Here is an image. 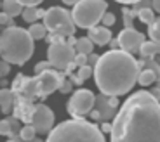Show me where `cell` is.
<instances>
[{
	"label": "cell",
	"instance_id": "6da1fadb",
	"mask_svg": "<svg viewBox=\"0 0 160 142\" xmlns=\"http://www.w3.org/2000/svg\"><path fill=\"white\" fill-rule=\"evenodd\" d=\"M112 142H160V101L139 90L120 106L110 132Z\"/></svg>",
	"mask_w": 160,
	"mask_h": 142
},
{
	"label": "cell",
	"instance_id": "7a4b0ae2",
	"mask_svg": "<svg viewBox=\"0 0 160 142\" xmlns=\"http://www.w3.org/2000/svg\"><path fill=\"white\" fill-rule=\"evenodd\" d=\"M141 66L134 55L122 49H112L99 55L94 66V80L101 94L110 97H118L132 90L138 83Z\"/></svg>",
	"mask_w": 160,
	"mask_h": 142
},
{
	"label": "cell",
	"instance_id": "3957f363",
	"mask_svg": "<svg viewBox=\"0 0 160 142\" xmlns=\"http://www.w3.org/2000/svg\"><path fill=\"white\" fill-rule=\"evenodd\" d=\"M2 59L11 64H24L33 55V38L28 30L7 26L0 35Z\"/></svg>",
	"mask_w": 160,
	"mask_h": 142
},
{
	"label": "cell",
	"instance_id": "277c9868",
	"mask_svg": "<svg viewBox=\"0 0 160 142\" xmlns=\"http://www.w3.org/2000/svg\"><path fill=\"white\" fill-rule=\"evenodd\" d=\"M45 142H106L103 130L84 118H73L59 123L49 132Z\"/></svg>",
	"mask_w": 160,
	"mask_h": 142
},
{
	"label": "cell",
	"instance_id": "5b68a950",
	"mask_svg": "<svg viewBox=\"0 0 160 142\" xmlns=\"http://www.w3.org/2000/svg\"><path fill=\"white\" fill-rule=\"evenodd\" d=\"M106 9H108V4L104 0H78L73 5L72 17L78 28L89 30L103 19Z\"/></svg>",
	"mask_w": 160,
	"mask_h": 142
},
{
	"label": "cell",
	"instance_id": "8992f818",
	"mask_svg": "<svg viewBox=\"0 0 160 142\" xmlns=\"http://www.w3.org/2000/svg\"><path fill=\"white\" fill-rule=\"evenodd\" d=\"M44 24L51 33H58L61 36H72L75 33V21L72 17V12L63 7H51L44 14Z\"/></svg>",
	"mask_w": 160,
	"mask_h": 142
},
{
	"label": "cell",
	"instance_id": "52a82bcc",
	"mask_svg": "<svg viewBox=\"0 0 160 142\" xmlns=\"http://www.w3.org/2000/svg\"><path fill=\"white\" fill-rule=\"evenodd\" d=\"M75 47L64 40L58 44H51L47 49V61L52 64V68L64 69L66 73H70L72 68L75 66Z\"/></svg>",
	"mask_w": 160,
	"mask_h": 142
},
{
	"label": "cell",
	"instance_id": "ba28073f",
	"mask_svg": "<svg viewBox=\"0 0 160 142\" xmlns=\"http://www.w3.org/2000/svg\"><path fill=\"white\" fill-rule=\"evenodd\" d=\"M96 106V95L87 88H80L68 101V113L73 118H84Z\"/></svg>",
	"mask_w": 160,
	"mask_h": 142
},
{
	"label": "cell",
	"instance_id": "9c48e42d",
	"mask_svg": "<svg viewBox=\"0 0 160 142\" xmlns=\"http://www.w3.org/2000/svg\"><path fill=\"white\" fill-rule=\"evenodd\" d=\"M32 125L35 126L37 134H49L54 126V113L45 104H37L33 107Z\"/></svg>",
	"mask_w": 160,
	"mask_h": 142
},
{
	"label": "cell",
	"instance_id": "30bf717a",
	"mask_svg": "<svg viewBox=\"0 0 160 142\" xmlns=\"http://www.w3.org/2000/svg\"><path fill=\"white\" fill-rule=\"evenodd\" d=\"M37 76H38V97L40 99H44L47 95H51L52 92L59 90L61 83L64 80V76L61 73H58L56 69H52V68Z\"/></svg>",
	"mask_w": 160,
	"mask_h": 142
},
{
	"label": "cell",
	"instance_id": "8fae6325",
	"mask_svg": "<svg viewBox=\"0 0 160 142\" xmlns=\"http://www.w3.org/2000/svg\"><path fill=\"white\" fill-rule=\"evenodd\" d=\"M144 42V35L134 28H125L118 35V44L120 49L129 54H139V49Z\"/></svg>",
	"mask_w": 160,
	"mask_h": 142
},
{
	"label": "cell",
	"instance_id": "7c38bea8",
	"mask_svg": "<svg viewBox=\"0 0 160 142\" xmlns=\"http://www.w3.org/2000/svg\"><path fill=\"white\" fill-rule=\"evenodd\" d=\"M117 97H110V95H98L96 97V109H92V118L94 120H112L117 115Z\"/></svg>",
	"mask_w": 160,
	"mask_h": 142
},
{
	"label": "cell",
	"instance_id": "4fadbf2b",
	"mask_svg": "<svg viewBox=\"0 0 160 142\" xmlns=\"http://www.w3.org/2000/svg\"><path fill=\"white\" fill-rule=\"evenodd\" d=\"M89 38L94 42V45H108L112 42V31L108 26H92L89 28Z\"/></svg>",
	"mask_w": 160,
	"mask_h": 142
},
{
	"label": "cell",
	"instance_id": "5bb4252c",
	"mask_svg": "<svg viewBox=\"0 0 160 142\" xmlns=\"http://www.w3.org/2000/svg\"><path fill=\"white\" fill-rule=\"evenodd\" d=\"M16 94H19L23 99L33 102V101L38 97V76H33V78H28V76H26L21 90L16 92Z\"/></svg>",
	"mask_w": 160,
	"mask_h": 142
},
{
	"label": "cell",
	"instance_id": "9a60e30c",
	"mask_svg": "<svg viewBox=\"0 0 160 142\" xmlns=\"http://www.w3.org/2000/svg\"><path fill=\"white\" fill-rule=\"evenodd\" d=\"M14 102H16V94L11 88H0V111L2 113H11L14 109Z\"/></svg>",
	"mask_w": 160,
	"mask_h": 142
},
{
	"label": "cell",
	"instance_id": "2e32d148",
	"mask_svg": "<svg viewBox=\"0 0 160 142\" xmlns=\"http://www.w3.org/2000/svg\"><path fill=\"white\" fill-rule=\"evenodd\" d=\"M139 54L143 59H152L153 55L160 54V44L158 42H153V40H150V42L144 40L141 49H139Z\"/></svg>",
	"mask_w": 160,
	"mask_h": 142
},
{
	"label": "cell",
	"instance_id": "e0dca14e",
	"mask_svg": "<svg viewBox=\"0 0 160 142\" xmlns=\"http://www.w3.org/2000/svg\"><path fill=\"white\" fill-rule=\"evenodd\" d=\"M23 9H24V5L21 4L19 0H4L2 2V11L7 12L11 17H16L19 14H23Z\"/></svg>",
	"mask_w": 160,
	"mask_h": 142
},
{
	"label": "cell",
	"instance_id": "ac0fdd59",
	"mask_svg": "<svg viewBox=\"0 0 160 142\" xmlns=\"http://www.w3.org/2000/svg\"><path fill=\"white\" fill-rule=\"evenodd\" d=\"M44 14H45V11L37 9L35 5H28V7L23 9V14H21V16H23L24 23L33 24V23H37V19H38V17H44Z\"/></svg>",
	"mask_w": 160,
	"mask_h": 142
},
{
	"label": "cell",
	"instance_id": "d6986e66",
	"mask_svg": "<svg viewBox=\"0 0 160 142\" xmlns=\"http://www.w3.org/2000/svg\"><path fill=\"white\" fill-rule=\"evenodd\" d=\"M75 50L78 54H92V49H94V42H92L89 36H82V38H77V44L73 45Z\"/></svg>",
	"mask_w": 160,
	"mask_h": 142
},
{
	"label": "cell",
	"instance_id": "ffe728a7",
	"mask_svg": "<svg viewBox=\"0 0 160 142\" xmlns=\"http://www.w3.org/2000/svg\"><path fill=\"white\" fill-rule=\"evenodd\" d=\"M28 31H30V35H32V38L33 40H42V38H45V35H47V28H45V24L42 23H33L32 26L28 28Z\"/></svg>",
	"mask_w": 160,
	"mask_h": 142
},
{
	"label": "cell",
	"instance_id": "44dd1931",
	"mask_svg": "<svg viewBox=\"0 0 160 142\" xmlns=\"http://www.w3.org/2000/svg\"><path fill=\"white\" fill-rule=\"evenodd\" d=\"M138 17H139L141 23H144L146 26H150V24H152L153 21L157 19L153 7H146V9H141V11H138Z\"/></svg>",
	"mask_w": 160,
	"mask_h": 142
},
{
	"label": "cell",
	"instance_id": "7402d4cb",
	"mask_svg": "<svg viewBox=\"0 0 160 142\" xmlns=\"http://www.w3.org/2000/svg\"><path fill=\"white\" fill-rule=\"evenodd\" d=\"M153 82H157V75L152 69H143L139 73V76H138V83H141L143 87H148Z\"/></svg>",
	"mask_w": 160,
	"mask_h": 142
},
{
	"label": "cell",
	"instance_id": "603a6c76",
	"mask_svg": "<svg viewBox=\"0 0 160 142\" xmlns=\"http://www.w3.org/2000/svg\"><path fill=\"white\" fill-rule=\"evenodd\" d=\"M148 36H150V40L160 44V17H157V19L148 26Z\"/></svg>",
	"mask_w": 160,
	"mask_h": 142
},
{
	"label": "cell",
	"instance_id": "cb8c5ba5",
	"mask_svg": "<svg viewBox=\"0 0 160 142\" xmlns=\"http://www.w3.org/2000/svg\"><path fill=\"white\" fill-rule=\"evenodd\" d=\"M37 135V130H35V126L30 123V125L26 126H21V130H19V137L21 140H33Z\"/></svg>",
	"mask_w": 160,
	"mask_h": 142
},
{
	"label": "cell",
	"instance_id": "d4e9b609",
	"mask_svg": "<svg viewBox=\"0 0 160 142\" xmlns=\"http://www.w3.org/2000/svg\"><path fill=\"white\" fill-rule=\"evenodd\" d=\"M92 75H94V68L89 66V64H85V66H80L78 71H77V76H78L82 82H84V80H87V78H91Z\"/></svg>",
	"mask_w": 160,
	"mask_h": 142
},
{
	"label": "cell",
	"instance_id": "484cf974",
	"mask_svg": "<svg viewBox=\"0 0 160 142\" xmlns=\"http://www.w3.org/2000/svg\"><path fill=\"white\" fill-rule=\"evenodd\" d=\"M12 134V123H11V116L5 120H0V135H9Z\"/></svg>",
	"mask_w": 160,
	"mask_h": 142
},
{
	"label": "cell",
	"instance_id": "4316f807",
	"mask_svg": "<svg viewBox=\"0 0 160 142\" xmlns=\"http://www.w3.org/2000/svg\"><path fill=\"white\" fill-rule=\"evenodd\" d=\"M144 68H146V69H152L153 73L157 75V78H160V64L155 63L153 57L152 59H144Z\"/></svg>",
	"mask_w": 160,
	"mask_h": 142
},
{
	"label": "cell",
	"instance_id": "83f0119b",
	"mask_svg": "<svg viewBox=\"0 0 160 142\" xmlns=\"http://www.w3.org/2000/svg\"><path fill=\"white\" fill-rule=\"evenodd\" d=\"M124 23H125V28H132V19L134 16H138L134 11H129V9H124Z\"/></svg>",
	"mask_w": 160,
	"mask_h": 142
},
{
	"label": "cell",
	"instance_id": "f1b7e54d",
	"mask_svg": "<svg viewBox=\"0 0 160 142\" xmlns=\"http://www.w3.org/2000/svg\"><path fill=\"white\" fill-rule=\"evenodd\" d=\"M115 21H117L115 14H112V12H104V16H103V19H101V23H103V26H113V24H115Z\"/></svg>",
	"mask_w": 160,
	"mask_h": 142
},
{
	"label": "cell",
	"instance_id": "f546056e",
	"mask_svg": "<svg viewBox=\"0 0 160 142\" xmlns=\"http://www.w3.org/2000/svg\"><path fill=\"white\" fill-rule=\"evenodd\" d=\"M0 26H16L7 12H0Z\"/></svg>",
	"mask_w": 160,
	"mask_h": 142
},
{
	"label": "cell",
	"instance_id": "4dcf8cb0",
	"mask_svg": "<svg viewBox=\"0 0 160 142\" xmlns=\"http://www.w3.org/2000/svg\"><path fill=\"white\" fill-rule=\"evenodd\" d=\"M24 80H26V76L19 73V75L14 78V83H12V90H14V92H19L21 87H23V83H24Z\"/></svg>",
	"mask_w": 160,
	"mask_h": 142
},
{
	"label": "cell",
	"instance_id": "1f68e13d",
	"mask_svg": "<svg viewBox=\"0 0 160 142\" xmlns=\"http://www.w3.org/2000/svg\"><path fill=\"white\" fill-rule=\"evenodd\" d=\"M51 68H52V64L49 61H42V63H38L35 66V75H40V73H44V71L51 69Z\"/></svg>",
	"mask_w": 160,
	"mask_h": 142
},
{
	"label": "cell",
	"instance_id": "d6a6232c",
	"mask_svg": "<svg viewBox=\"0 0 160 142\" xmlns=\"http://www.w3.org/2000/svg\"><path fill=\"white\" fill-rule=\"evenodd\" d=\"M72 87H73V82L64 78L63 83H61V87H59V92L61 94H70V92H72Z\"/></svg>",
	"mask_w": 160,
	"mask_h": 142
},
{
	"label": "cell",
	"instance_id": "836d02e7",
	"mask_svg": "<svg viewBox=\"0 0 160 142\" xmlns=\"http://www.w3.org/2000/svg\"><path fill=\"white\" fill-rule=\"evenodd\" d=\"M87 57L89 55L87 54H78V52H77V55H75V66H85V64H87Z\"/></svg>",
	"mask_w": 160,
	"mask_h": 142
},
{
	"label": "cell",
	"instance_id": "e575fe53",
	"mask_svg": "<svg viewBox=\"0 0 160 142\" xmlns=\"http://www.w3.org/2000/svg\"><path fill=\"white\" fill-rule=\"evenodd\" d=\"M9 73H11V63H7V61H0V75L2 76H7Z\"/></svg>",
	"mask_w": 160,
	"mask_h": 142
},
{
	"label": "cell",
	"instance_id": "d590c367",
	"mask_svg": "<svg viewBox=\"0 0 160 142\" xmlns=\"http://www.w3.org/2000/svg\"><path fill=\"white\" fill-rule=\"evenodd\" d=\"M98 61H99V55H96V54H89V57H87V64L89 66H96L98 64Z\"/></svg>",
	"mask_w": 160,
	"mask_h": 142
},
{
	"label": "cell",
	"instance_id": "8d00e7d4",
	"mask_svg": "<svg viewBox=\"0 0 160 142\" xmlns=\"http://www.w3.org/2000/svg\"><path fill=\"white\" fill-rule=\"evenodd\" d=\"M21 4L24 5V7H28V5H38V4H42V2H44V0H19Z\"/></svg>",
	"mask_w": 160,
	"mask_h": 142
},
{
	"label": "cell",
	"instance_id": "74e56055",
	"mask_svg": "<svg viewBox=\"0 0 160 142\" xmlns=\"http://www.w3.org/2000/svg\"><path fill=\"white\" fill-rule=\"evenodd\" d=\"M11 139H18V142H44V140H40V139H33V140H21V137L19 135H14V137H11Z\"/></svg>",
	"mask_w": 160,
	"mask_h": 142
},
{
	"label": "cell",
	"instance_id": "f35d334b",
	"mask_svg": "<svg viewBox=\"0 0 160 142\" xmlns=\"http://www.w3.org/2000/svg\"><path fill=\"white\" fill-rule=\"evenodd\" d=\"M152 4H153V11L160 12V0H152Z\"/></svg>",
	"mask_w": 160,
	"mask_h": 142
},
{
	"label": "cell",
	"instance_id": "ab89813d",
	"mask_svg": "<svg viewBox=\"0 0 160 142\" xmlns=\"http://www.w3.org/2000/svg\"><path fill=\"white\" fill-rule=\"evenodd\" d=\"M101 130H103V132H108V134H110V132H112V125H108V123H103V125H101Z\"/></svg>",
	"mask_w": 160,
	"mask_h": 142
},
{
	"label": "cell",
	"instance_id": "60d3db41",
	"mask_svg": "<svg viewBox=\"0 0 160 142\" xmlns=\"http://www.w3.org/2000/svg\"><path fill=\"white\" fill-rule=\"evenodd\" d=\"M152 95H153V97H157V99L160 101V87L153 88V90H152Z\"/></svg>",
	"mask_w": 160,
	"mask_h": 142
},
{
	"label": "cell",
	"instance_id": "b9f144b4",
	"mask_svg": "<svg viewBox=\"0 0 160 142\" xmlns=\"http://www.w3.org/2000/svg\"><path fill=\"white\" fill-rule=\"evenodd\" d=\"M115 2H120V4H136V2H139V0H115Z\"/></svg>",
	"mask_w": 160,
	"mask_h": 142
},
{
	"label": "cell",
	"instance_id": "7bdbcfd3",
	"mask_svg": "<svg viewBox=\"0 0 160 142\" xmlns=\"http://www.w3.org/2000/svg\"><path fill=\"white\" fill-rule=\"evenodd\" d=\"M63 2H64L66 5H75L77 2H78V0H63Z\"/></svg>",
	"mask_w": 160,
	"mask_h": 142
},
{
	"label": "cell",
	"instance_id": "ee69618b",
	"mask_svg": "<svg viewBox=\"0 0 160 142\" xmlns=\"http://www.w3.org/2000/svg\"><path fill=\"white\" fill-rule=\"evenodd\" d=\"M7 142H18V139H9Z\"/></svg>",
	"mask_w": 160,
	"mask_h": 142
},
{
	"label": "cell",
	"instance_id": "f6af8a7d",
	"mask_svg": "<svg viewBox=\"0 0 160 142\" xmlns=\"http://www.w3.org/2000/svg\"><path fill=\"white\" fill-rule=\"evenodd\" d=\"M0 78H2V75H0Z\"/></svg>",
	"mask_w": 160,
	"mask_h": 142
},
{
	"label": "cell",
	"instance_id": "bcb514c9",
	"mask_svg": "<svg viewBox=\"0 0 160 142\" xmlns=\"http://www.w3.org/2000/svg\"><path fill=\"white\" fill-rule=\"evenodd\" d=\"M0 55H2V52H0Z\"/></svg>",
	"mask_w": 160,
	"mask_h": 142
},
{
	"label": "cell",
	"instance_id": "7dc6e473",
	"mask_svg": "<svg viewBox=\"0 0 160 142\" xmlns=\"http://www.w3.org/2000/svg\"><path fill=\"white\" fill-rule=\"evenodd\" d=\"M0 7H2V4H0Z\"/></svg>",
	"mask_w": 160,
	"mask_h": 142
},
{
	"label": "cell",
	"instance_id": "c3c4849f",
	"mask_svg": "<svg viewBox=\"0 0 160 142\" xmlns=\"http://www.w3.org/2000/svg\"><path fill=\"white\" fill-rule=\"evenodd\" d=\"M0 35H2V33H0Z\"/></svg>",
	"mask_w": 160,
	"mask_h": 142
}]
</instances>
